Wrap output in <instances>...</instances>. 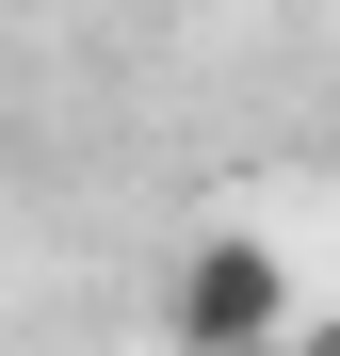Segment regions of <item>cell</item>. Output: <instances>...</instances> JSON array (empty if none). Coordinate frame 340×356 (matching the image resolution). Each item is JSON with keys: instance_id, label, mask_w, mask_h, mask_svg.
Wrapping results in <instances>:
<instances>
[{"instance_id": "cell-1", "label": "cell", "mask_w": 340, "mask_h": 356, "mask_svg": "<svg viewBox=\"0 0 340 356\" xmlns=\"http://www.w3.org/2000/svg\"><path fill=\"white\" fill-rule=\"evenodd\" d=\"M162 308H179V356H275L292 340V259H275L259 227H211Z\"/></svg>"}]
</instances>
